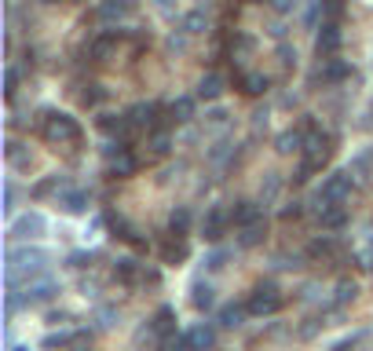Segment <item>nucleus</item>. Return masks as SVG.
<instances>
[{"instance_id":"2eb2a0df","label":"nucleus","mask_w":373,"mask_h":351,"mask_svg":"<svg viewBox=\"0 0 373 351\" xmlns=\"http://www.w3.org/2000/svg\"><path fill=\"white\" fill-rule=\"evenodd\" d=\"M59 205H62V213L80 216V213H88V194L85 190H66V194H59Z\"/></svg>"},{"instance_id":"f03ea898","label":"nucleus","mask_w":373,"mask_h":351,"mask_svg":"<svg viewBox=\"0 0 373 351\" xmlns=\"http://www.w3.org/2000/svg\"><path fill=\"white\" fill-rule=\"evenodd\" d=\"M318 198H322V209H333V205L348 201L351 198V172H333L322 180L318 187Z\"/></svg>"},{"instance_id":"8fccbe9b","label":"nucleus","mask_w":373,"mask_h":351,"mask_svg":"<svg viewBox=\"0 0 373 351\" xmlns=\"http://www.w3.org/2000/svg\"><path fill=\"white\" fill-rule=\"evenodd\" d=\"M88 348V337H73V351H85Z\"/></svg>"},{"instance_id":"6ab92c4d","label":"nucleus","mask_w":373,"mask_h":351,"mask_svg":"<svg viewBox=\"0 0 373 351\" xmlns=\"http://www.w3.org/2000/svg\"><path fill=\"white\" fill-rule=\"evenodd\" d=\"M264 238H267V223L260 220V223H253V227H241L238 245L241 249H253V245H264Z\"/></svg>"},{"instance_id":"cd10ccee","label":"nucleus","mask_w":373,"mask_h":351,"mask_svg":"<svg viewBox=\"0 0 373 351\" xmlns=\"http://www.w3.org/2000/svg\"><path fill=\"white\" fill-rule=\"evenodd\" d=\"M274 150L279 154H297V150H304V136L300 132H282L279 139H274Z\"/></svg>"},{"instance_id":"7ed1b4c3","label":"nucleus","mask_w":373,"mask_h":351,"mask_svg":"<svg viewBox=\"0 0 373 351\" xmlns=\"http://www.w3.org/2000/svg\"><path fill=\"white\" fill-rule=\"evenodd\" d=\"M279 308H282V293H279V285H274V282L256 285V289H253V296H249V304H246V311H249V315H256V318L274 315Z\"/></svg>"},{"instance_id":"79ce46f5","label":"nucleus","mask_w":373,"mask_h":351,"mask_svg":"<svg viewBox=\"0 0 373 351\" xmlns=\"http://www.w3.org/2000/svg\"><path fill=\"white\" fill-rule=\"evenodd\" d=\"M279 190H282V180L271 172V176H267V183L260 187V194H264V198H274V194H279Z\"/></svg>"},{"instance_id":"49530a36","label":"nucleus","mask_w":373,"mask_h":351,"mask_svg":"<svg viewBox=\"0 0 373 351\" xmlns=\"http://www.w3.org/2000/svg\"><path fill=\"white\" fill-rule=\"evenodd\" d=\"M92 92H85V103H99L103 99V92H99V85H88Z\"/></svg>"},{"instance_id":"c85d7f7f","label":"nucleus","mask_w":373,"mask_h":351,"mask_svg":"<svg viewBox=\"0 0 373 351\" xmlns=\"http://www.w3.org/2000/svg\"><path fill=\"white\" fill-rule=\"evenodd\" d=\"M267 77L264 73H241V92L246 95H260V92H267Z\"/></svg>"},{"instance_id":"a211bd4d","label":"nucleus","mask_w":373,"mask_h":351,"mask_svg":"<svg viewBox=\"0 0 373 351\" xmlns=\"http://www.w3.org/2000/svg\"><path fill=\"white\" fill-rule=\"evenodd\" d=\"M220 95H223V77L220 73H205L198 81V99L213 103V99H220Z\"/></svg>"},{"instance_id":"473e14b6","label":"nucleus","mask_w":373,"mask_h":351,"mask_svg":"<svg viewBox=\"0 0 373 351\" xmlns=\"http://www.w3.org/2000/svg\"><path fill=\"white\" fill-rule=\"evenodd\" d=\"M110 227H113V234H118V238H125V242H136V227L125 216H110Z\"/></svg>"},{"instance_id":"f8f14e48","label":"nucleus","mask_w":373,"mask_h":351,"mask_svg":"<svg viewBox=\"0 0 373 351\" xmlns=\"http://www.w3.org/2000/svg\"><path fill=\"white\" fill-rule=\"evenodd\" d=\"M118 41H121V34H118V29H106V34H99V37L92 41L88 55H92L95 62H103V59H106V55L113 52V48H118Z\"/></svg>"},{"instance_id":"e433bc0d","label":"nucleus","mask_w":373,"mask_h":351,"mask_svg":"<svg viewBox=\"0 0 373 351\" xmlns=\"http://www.w3.org/2000/svg\"><path fill=\"white\" fill-rule=\"evenodd\" d=\"M256 48V41L253 37H246V34H238L234 41H231V59H238V55H249Z\"/></svg>"},{"instance_id":"aec40b11","label":"nucleus","mask_w":373,"mask_h":351,"mask_svg":"<svg viewBox=\"0 0 373 351\" xmlns=\"http://www.w3.org/2000/svg\"><path fill=\"white\" fill-rule=\"evenodd\" d=\"M190 293H194V296H190V304L198 308V311H209V308L216 304V289H213V285H209V282H198Z\"/></svg>"},{"instance_id":"f704fd0d","label":"nucleus","mask_w":373,"mask_h":351,"mask_svg":"<svg viewBox=\"0 0 373 351\" xmlns=\"http://www.w3.org/2000/svg\"><path fill=\"white\" fill-rule=\"evenodd\" d=\"M333 252V238L330 234H322V238H315L311 245H307V257H330Z\"/></svg>"},{"instance_id":"c756f323","label":"nucleus","mask_w":373,"mask_h":351,"mask_svg":"<svg viewBox=\"0 0 373 351\" xmlns=\"http://www.w3.org/2000/svg\"><path fill=\"white\" fill-rule=\"evenodd\" d=\"M125 11H128V0H103V4H99V19L113 22V19H121Z\"/></svg>"},{"instance_id":"c03bdc74","label":"nucleus","mask_w":373,"mask_h":351,"mask_svg":"<svg viewBox=\"0 0 373 351\" xmlns=\"http://www.w3.org/2000/svg\"><path fill=\"white\" fill-rule=\"evenodd\" d=\"M274 4V11L279 15H289V11H297V0H271Z\"/></svg>"},{"instance_id":"0eeeda50","label":"nucleus","mask_w":373,"mask_h":351,"mask_svg":"<svg viewBox=\"0 0 373 351\" xmlns=\"http://www.w3.org/2000/svg\"><path fill=\"white\" fill-rule=\"evenodd\" d=\"M48 231V220L41 216V213H26V216H19L11 223V231H8V238H37V234H44Z\"/></svg>"},{"instance_id":"dca6fc26","label":"nucleus","mask_w":373,"mask_h":351,"mask_svg":"<svg viewBox=\"0 0 373 351\" xmlns=\"http://www.w3.org/2000/svg\"><path fill=\"white\" fill-rule=\"evenodd\" d=\"M187 231H190V209L187 205H176V209L169 213V234L172 238H187Z\"/></svg>"},{"instance_id":"4c0bfd02","label":"nucleus","mask_w":373,"mask_h":351,"mask_svg":"<svg viewBox=\"0 0 373 351\" xmlns=\"http://www.w3.org/2000/svg\"><path fill=\"white\" fill-rule=\"evenodd\" d=\"M227 257H231L227 249H213V252L205 257V267H209V271H223V267H227Z\"/></svg>"},{"instance_id":"ddd939ff","label":"nucleus","mask_w":373,"mask_h":351,"mask_svg":"<svg viewBox=\"0 0 373 351\" xmlns=\"http://www.w3.org/2000/svg\"><path fill=\"white\" fill-rule=\"evenodd\" d=\"M318 77H322V85H340L344 77H351V66H348L344 59H330L326 66L318 70Z\"/></svg>"},{"instance_id":"4468645a","label":"nucleus","mask_w":373,"mask_h":351,"mask_svg":"<svg viewBox=\"0 0 373 351\" xmlns=\"http://www.w3.org/2000/svg\"><path fill=\"white\" fill-rule=\"evenodd\" d=\"M95 129H99L103 136H110V139H118V136L128 132V117H121V114H99Z\"/></svg>"},{"instance_id":"9b49d317","label":"nucleus","mask_w":373,"mask_h":351,"mask_svg":"<svg viewBox=\"0 0 373 351\" xmlns=\"http://www.w3.org/2000/svg\"><path fill=\"white\" fill-rule=\"evenodd\" d=\"M157 114H161L157 103H143V106H136V110H128V124H136V129H154Z\"/></svg>"},{"instance_id":"ea45409f","label":"nucleus","mask_w":373,"mask_h":351,"mask_svg":"<svg viewBox=\"0 0 373 351\" xmlns=\"http://www.w3.org/2000/svg\"><path fill=\"white\" fill-rule=\"evenodd\" d=\"M92 260H95L92 252H70V260H66V264L77 267V271H85V267H92Z\"/></svg>"},{"instance_id":"5701e85b","label":"nucleus","mask_w":373,"mask_h":351,"mask_svg":"<svg viewBox=\"0 0 373 351\" xmlns=\"http://www.w3.org/2000/svg\"><path fill=\"white\" fill-rule=\"evenodd\" d=\"M59 289H55V282H37V285H29V293H26V304H48Z\"/></svg>"},{"instance_id":"5fc2aeb1","label":"nucleus","mask_w":373,"mask_h":351,"mask_svg":"<svg viewBox=\"0 0 373 351\" xmlns=\"http://www.w3.org/2000/svg\"><path fill=\"white\" fill-rule=\"evenodd\" d=\"M11 351H29V348H11Z\"/></svg>"},{"instance_id":"20e7f679","label":"nucleus","mask_w":373,"mask_h":351,"mask_svg":"<svg viewBox=\"0 0 373 351\" xmlns=\"http://www.w3.org/2000/svg\"><path fill=\"white\" fill-rule=\"evenodd\" d=\"M330 157V136L326 132H307L304 136V165L307 169H322Z\"/></svg>"},{"instance_id":"39448f33","label":"nucleus","mask_w":373,"mask_h":351,"mask_svg":"<svg viewBox=\"0 0 373 351\" xmlns=\"http://www.w3.org/2000/svg\"><path fill=\"white\" fill-rule=\"evenodd\" d=\"M227 223H231V213H223L220 205H213V209L202 216V238H205V242H220L223 231H227Z\"/></svg>"},{"instance_id":"a18cd8bd","label":"nucleus","mask_w":373,"mask_h":351,"mask_svg":"<svg viewBox=\"0 0 373 351\" xmlns=\"http://www.w3.org/2000/svg\"><path fill=\"white\" fill-rule=\"evenodd\" d=\"M304 209H300V201H293V205H286V209H282V220H297Z\"/></svg>"},{"instance_id":"a878e982","label":"nucleus","mask_w":373,"mask_h":351,"mask_svg":"<svg viewBox=\"0 0 373 351\" xmlns=\"http://www.w3.org/2000/svg\"><path fill=\"white\" fill-rule=\"evenodd\" d=\"M183 29H187V34H205V29H209V15H205V8L187 11V15H183Z\"/></svg>"},{"instance_id":"37998d69","label":"nucleus","mask_w":373,"mask_h":351,"mask_svg":"<svg viewBox=\"0 0 373 351\" xmlns=\"http://www.w3.org/2000/svg\"><path fill=\"white\" fill-rule=\"evenodd\" d=\"M0 209H4V216H11V209H15V187L11 183H4V205H0Z\"/></svg>"},{"instance_id":"6e6552de","label":"nucleus","mask_w":373,"mask_h":351,"mask_svg":"<svg viewBox=\"0 0 373 351\" xmlns=\"http://www.w3.org/2000/svg\"><path fill=\"white\" fill-rule=\"evenodd\" d=\"M264 220V209L256 201H234L231 209V223H238V227H253V223Z\"/></svg>"},{"instance_id":"f3484780","label":"nucleus","mask_w":373,"mask_h":351,"mask_svg":"<svg viewBox=\"0 0 373 351\" xmlns=\"http://www.w3.org/2000/svg\"><path fill=\"white\" fill-rule=\"evenodd\" d=\"M4 157L15 165V169H29V162H34V154H29V147H22L19 139H8L4 143Z\"/></svg>"},{"instance_id":"2f4dec72","label":"nucleus","mask_w":373,"mask_h":351,"mask_svg":"<svg viewBox=\"0 0 373 351\" xmlns=\"http://www.w3.org/2000/svg\"><path fill=\"white\" fill-rule=\"evenodd\" d=\"M59 187H62V176H44V180L29 190V194H34V201H41V198H48V194H55Z\"/></svg>"},{"instance_id":"f257e3e1","label":"nucleus","mask_w":373,"mask_h":351,"mask_svg":"<svg viewBox=\"0 0 373 351\" xmlns=\"http://www.w3.org/2000/svg\"><path fill=\"white\" fill-rule=\"evenodd\" d=\"M41 132L48 143H77L80 139V124L70 114H59V110H48L41 117Z\"/></svg>"},{"instance_id":"de8ad7c7","label":"nucleus","mask_w":373,"mask_h":351,"mask_svg":"<svg viewBox=\"0 0 373 351\" xmlns=\"http://www.w3.org/2000/svg\"><path fill=\"white\" fill-rule=\"evenodd\" d=\"M59 344H66V337H62V333H52V337H44V348H59Z\"/></svg>"},{"instance_id":"1a4fd4ad","label":"nucleus","mask_w":373,"mask_h":351,"mask_svg":"<svg viewBox=\"0 0 373 351\" xmlns=\"http://www.w3.org/2000/svg\"><path fill=\"white\" fill-rule=\"evenodd\" d=\"M143 278V264L132 260V257H121L118 264H113V282H121V285H136Z\"/></svg>"},{"instance_id":"3c124183","label":"nucleus","mask_w":373,"mask_h":351,"mask_svg":"<svg viewBox=\"0 0 373 351\" xmlns=\"http://www.w3.org/2000/svg\"><path fill=\"white\" fill-rule=\"evenodd\" d=\"M333 351H351V344H337Z\"/></svg>"},{"instance_id":"a19ab883","label":"nucleus","mask_w":373,"mask_h":351,"mask_svg":"<svg viewBox=\"0 0 373 351\" xmlns=\"http://www.w3.org/2000/svg\"><path fill=\"white\" fill-rule=\"evenodd\" d=\"M113 318H118V311H113V308H99V315H95V326H99V329H110Z\"/></svg>"},{"instance_id":"4be33fe9","label":"nucleus","mask_w":373,"mask_h":351,"mask_svg":"<svg viewBox=\"0 0 373 351\" xmlns=\"http://www.w3.org/2000/svg\"><path fill=\"white\" fill-rule=\"evenodd\" d=\"M187 257H190V249H187L183 238H172V242H165V249H161V260H165V264H180Z\"/></svg>"},{"instance_id":"864d4df0","label":"nucleus","mask_w":373,"mask_h":351,"mask_svg":"<svg viewBox=\"0 0 373 351\" xmlns=\"http://www.w3.org/2000/svg\"><path fill=\"white\" fill-rule=\"evenodd\" d=\"M246 4H264V0H246Z\"/></svg>"},{"instance_id":"393cba45","label":"nucleus","mask_w":373,"mask_h":351,"mask_svg":"<svg viewBox=\"0 0 373 351\" xmlns=\"http://www.w3.org/2000/svg\"><path fill=\"white\" fill-rule=\"evenodd\" d=\"M176 329V308H157V315H154V333H161V337H169V333Z\"/></svg>"},{"instance_id":"9d476101","label":"nucleus","mask_w":373,"mask_h":351,"mask_svg":"<svg viewBox=\"0 0 373 351\" xmlns=\"http://www.w3.org/2000/svg\"><path fill=\"white\" fill-rule=\"evenodd\" d=\"M187 344H190V351H209V348L216 344V329L209 326V322L190 326V329H187Z\"/></svg>"},{"instance_id":"72a5a7b5","label":"nucleus","mask_w":373,"mask_h":351,"mask_svg":"<svg viewBox=\"0 0 373 351\" xmlns=\"http://www.w3.org/2000/svg\"><path fill=\"white\" fill-rule=\"evenodd\" d=\"M150 150H154V154H169V150H172V136H169L165 129H154V136H150Z\"/></svg>"},{"instance_id":"603ef678","label":"nucleus","mask_w":373,"mask_h":351,"mask_svg":"<svg viewBox=\"0 0 373 351\" xmlns=\"http://www.w3.org/2000/svg\"><path fill=\"white\" fill-rule=\"evenodd\" d=\"M37 4H55V0H37Z\"/></svg>"},{"instance_id":"c9c22d12","label":"nucleus","mask_w":373,"mask_h":351,"mask_svg":"<svg viewBox=\"0 0 373 351\" xmlns=\"http://www.w3.org/2000/svg\"><path fill=\"white\" fill-rule=\"evenodd\" d=\"M355 296H359V285L348 282V278H340L337 282V304H348V300H355Z\"/></svg>"},{"instance_id":"58836bf2","label":"nucleus","mask_w":373,"mask_h":351,"mask_svg":"<svg viewBox=\"0 0 373 351\" xmlns=\"http://www.w3.org/2000/svg\"><path fill=\"white\" fill-rule=\"evenodd\" d=\"M15 92H19V73L8 66L4 70V99H15Z\"/></svg>"},{"instance_id":"423d86ee","label":"nucleus","mask_w":373,"mask_h":351,"mask_svg":"<svg viewBox=\"0 0 373 351\" xmlns=\"http://www.w3.org/2000/svg\"><path fill=\"white\" fill-rule=\"evenodd\" d=\"M340 44H344L340 26H337V22H322V26H318V37H315V52H318V55H337Z\"/></svg>"},{"instance_id":"09e8293b","label":"nucleus","mask_w":373,"mask_h":351,"mask_svg":"<svg viewBox=\"0 0 373 351\" xmlns=\"http://www.w3.org/2000/svg\"><path fill=\"white\" fill-rule=\"evenodd\" d=\"M322 8L333 11V15H340V0H322Z\"/></svg>"},{"instance_id":"7c9ffc66","label":"nucleus","mask_w":373,"mask_h":351,"mask_svg":"<svg viewBox=\"0 0 373 351\" xmlns=\"http://www.w3.org/2000/svg\"><path fill=\"white\" fill-rule=\"evenodd\" d=\"M241 318H246V308H238V304H227V308H220V326H223V329H234V326H241Z\"/></svg>"},{"instance_id":"b1692460","label":"nucleus","mask_w":373,"mask_h":351,"mask_svg":"<svg viewBox=\"0 0 373 351\" xmlns=\"http://www.w3.org/2000/svg\"><path fill=\"white\" fill-rule=\"evenodd\" d=\"M136 157L132 154H121V157H113V162H110V176H113V180H128V176H132L136 172Z\"/></svg>"},{"instance_id":"412c9836","label":"nucleus","mask_w":373,"mask_h":351,"mask_svg":"<svg viewBox=\"0 0 373 351\" xmlns=\"http://www.w3.org/2000/svg\"><path fill=\"white\" fill-rule=\"evenodd\" d=\"M194 110H198V103H194V95H180L172 106H169V114L180 121V124H187V121H194Z\"/></svg>"},{"instance_id":"bb28decb","label":"nucleus","mask_w":373,"mask_h":351,"mask_svg":"<svg viewBox=\"0 0 373 351\" xmlns=\"http://www.w3.org/2000/svg\"><path fill=\"white\" fill-rule=\"evenodd\" d=\"M318 223H322V227H326V231H340V227H344V223H348V213L340 209V205H333V209H322Z\"/></svg>"}]
</instances>
